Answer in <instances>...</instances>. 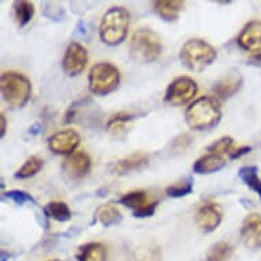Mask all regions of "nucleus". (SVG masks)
<instances>
[{"label": "nucleus", "instance_id": "nucleus-15", "mask_svg": "<svg viewBox=\"0 0 261 261\" xmlns=\"http://www.w3.org/2000/svg\"><path fill=\"white\" fill-rule=\"evenodd\" d=\"M238 44L245 51L258 52L261 49V22L252 21L245 26L238 36Z\"/></svg>", "mask_w": 261, "mask_h": 261}, {"label": "nucleus", "instance_id": "nucleus-27", "mask_svg": "<svg viewBox=\"0 0 261 261\" xmlns=\"http://www.w3.org/2000/svg\"><path fill=\"white\" fill-rule=\"evenodd\" d=\"M48 215L58 222H67L71 219V211L66 202L54 201L49 202L47 206Z\"/></svg>", "mask_w": 261, "mask_h": 261}, {"label": "nucleus", "instance_id": "nucleus-4", "mask_svg": "<svg viewBox=\"0 0 261 261\" xmlns=\"http://www.w3.org/2000/svg\"><path fill=\"white\" fill-rule=\"evenodd\" d=\"M0 90L6 103L11 108H22L30 100L32 84L23 74L9 71L2 74Z\"/></svg>", "mask_w": 261, "mask_h": 261}, {"label": "nucleus", "instance_id": "nucleus-12", "mask_svg": "<svg viewBox=\"0 0 261 261\" xmlns=\"http://www.w3.org/2000/svg\"><path fill=\"white\" fill-rule=\"evenodd\" d=\"M241 240L248 249L256 250L261 248V216L250 214L246 216L241 227Z\"/></svg>", "mask_w": 261, "mask_h": 261}, {"label": "nucleus", "instance_id": "nucleus-36", "mask_svg": "<svg viewBox=\"0 0 261 261\" xmlns=\"http://www.w3.org/2000/svg\"><path fill=\"white\" fill-rule=\"evenodd\" d=\"M51 261H60V260H51Z\"/></svg>", "mask_w": 261, "mask_h": 261}, {"label": "nucleus", "instance_id": "nucleus-35", "mask_svg": "<svg viewBox=\"0 0 261 261\" xmlns=\"http://www.w3.org/2000/svg\"><path fill=\"white\" fill-rule=\"evenodd\" d=\"M0 122H2V130H0V134H2V137H5V133H6V118H5V114H3V112L0 114Z\"/></svg>", "mask_w": 261, "mask_h": 261}, {"label": "nucleus", "instance_id": "nucleus-11", "mask_svg": "<svg viewBox=\"0 0 261 261\" xmlns=\"http://www.w3.org/2000/svg\"><path fill=\"white\" fill-rule=\"evenodd\" d=\"M63 172L70 179H81L84 176L89 174L92 167V160L89 154L85 152H74L64 159L63 162Z\"/></svg>", "mask_w": 261, "mask_h": 261}, {"label": "nucleus", "instance_id": "nucleus-28", "mask_svg": "<svg viewBox=\"0 0 261 261\" xmlns=\"http://www.w3.org/2000/svg\"><path fill=\"white\" fill-rule=\"evenodd\" d=\"M232 146H234V140L231 137H227L226 136V137L219 138L215 142H212L208 146V152L222 156L223 153H230L232 150Z\"/></svg>", "mask_w": 261, "mask_h": 261}, {"label": "nucleus", "instance_id": "nucleus-8", "mask_svg": "<svg viewBox=\"0 0 261 261\" xmlns=\"http://www.w3.org/2000/svg\"><path fill=\"white\" fill-rule=\"evenodd\" d=\"M119 204L127 206L133 211L134 218H149L154 214L159 201L153 200L149 194L144 190L126 193L123 197L119 198Z\"/></svg>", "mask_w": 261, "mask_h": 261}, {"label": "nucleus", "instance_id": "nucleus-22", "mask_svg": "<svg viewBox=\"0 0 261 261\" xmlns=\"http://www.w3.org/2000/svg\"><path fill=\"white\" fill-rule=\"evenodd\" d=\"M14 14H15L18 25L23 28L32 21V18L35 15V5L26 0L14 2Z\"/></svg>", "mask_w": 261, "mask_h": 261}, {"label": "nucleus", "instance_id": "nucleus-16", "mask_svg": "<svg viewBox=\"0 0 261 261\" xmlns=\"http://www.w3.org/2000/svg\"><path fill=\"white\" fill-rule=\"evenodd\" d=\"M242 75L240 73L226 74L224 77L220 78L218 82H215L214 93L220 100H227L232 97L238 90L242 88Z\"/></svg>", "mask_w": 261, "mask_h": 261}, {"label": "nucleus", "instance_id": "nucleus-13", "mask_svg": "<svg viewBox=\"0 0 261 261\" xmlns=\"http://www.w3.org/2000/svg\"><path fill=\"white\" fill-rule=\"evenodd\" d=\"M222 218V208L215 202H206L198 208L197 214H196V223L201 231L212 232L219 227Z\"/></svg>", "mask_w": 261, "mask_h": 261}, {"label": "nucleus", "instance_id": "nucleus-14", "mask_svg": "<svg viewBox=\"0 0 261 261\" xmlns=\"http://www.w3.org/2000/svg\"><path fill=\"white\" fill-rule=\"evenodd\" d=\"M150 162V156L148 153H133L127 158L116 160L110 164V172L114 175H126L132 171H138L141 168L146 167Z\"/></svg>", "mask_w": 261, "mask_h": 261}, {"label": "nucleus", "instance_id": "nucleus-33", "mask_svg": "<svg viewBox=\"0 0 261 261\" xmlns=\"http://www.w3.org/2000/svg\"><path fill=\"white\" fill-rule=\"evenodd\" d=\"M249 64H252V66H256V67H261V52H253L252 55L249 56L248 59Z\"/></svg>", "mask_w": 261, "mask_h": 261}, {"label": "nucleus", "instance_id": "nucleus-17", "mask_svg": "<svg viewBox=\"0 0 261 261\" xmlns=\"http://www.w3.org/2000/svg\"><path fill=\"white\" fill-rule=\"evenodd\" d=\"M226 160L220 154L208 153L197 159L193 164V171L196 174H212L222 170L226 166Z\"/></svg>", "mask_w": 261, "mask_h": 261}, {"label": "nucleus", "instance_id": "nucleus-23", "mask_svg": "<svg viewBox=\"0 0 261 261\" xmlns=\"http://www.w3.org/2000/svg\"><path fill=\"white\" fill-rule=\"evenodd\" d=\"M134 118H136V114H132V112H118L108 119L107 130L112 134H120L126 130V126Z\"/></svg>", "mask_w": 261, "mask_h": 261}, {"label": "nucleus", "instance_id": "nucleus-29", "mask_svg": "<svg viewBox=\"0 0 261 261\" xmlns=\"http://www.w3.org/2000/svg\"><path fill=\"white\" fill-rule=\"evenodd\" d=\"M5 197L10 201L15 202L17 205H23L26 202H32V204L36 202L35 198L23 190H9V192L5 193Z\"/></svg>", "mask_w": 261, "mask_h": 261}, {"label": "nucleus", "instance_id": "nucleus-9", "mask_svg": "<svg viewBox=\"0 0 261 261\" xmlns=\"http://www.w3.org/2000/svg\"><path fill=\"white\" fill-rule=\"evenodd\" d=\"M88 64V51L82 47L81 44L71 43L66 49L63 56V71L69 77L78 75L84 71Z\"/></svg>", "mask_w": 261, "mask_h": 261}, {"label": "nucleus", "instance_id": "nucleus-7", "mask_svg": "<svg viewBox=\"0 0 261 261\" xmlns=\"http://www.w3.org/2000/svg\"><path fill=\"white\" fill-rule=\"evenodd\" d=\"M197 92L198 86L194 80L189 77H179L168 85L164 99L171 106H185L194 99Z\"/></svg>", "mask_w": 261, "mask_h": 261}, {"label": "nucleus", "instance_id": "nucleus-19", "mask_svg": "<svg viewBox=\"0 0 261 261\" xmlns=\"http://www.w3.org/2000/svg\"><path fill=\"white\" fill-rule=\"evenodd\" d=\"M94 220H97L104 227H111L122 222V214H120V211L115 205L106 204V205L99 206L96 210V212H94Z\"/></svg>", "mask_w": 261, "mask_h": 261}, {"label": "nucleus", "instance_id": "nucleus-31", "mask_svg": "<svg viewBox=\"0 0 261 261\" xmlns=\"http://www.w3.org/2000/svg\"><path fill=\"white\" fill-rule=\"evenodd\" d=\"M193 138L189 133L179 134L178 137L172 141V152L174 153H182L185 150L188 149L189 146L192 145Z\"/></svg>", "mask_w": 261, "mask_h": 261}, {"label": "nucleus", "instance_id": "nucleus-25", "mask_svg": "<svg viewBox=\"0 0 261 261\" xmlns=\"http://www.w3.org/2000/svg\"><path fill=\"white\" fill-rule=\"evenodd\" d=\"M232 256V246L228 242H218L206 253V261H228Z\"/></svg>", "mask_w": 261, "mask_h": 261}, {"label": "nucleus", "instance_id": "nucleus-20", "mask_svg": "<svg viewBox=\"0 0 261 261\" xmlns=\"http://www.w3.org/2000/svg\"><path fill=\"white\" fill-rule=\"evenodd\" d=\"M106 248L100 242H90L81 246L78 252V261H106Z\"/></svg>", "mask_w": 261, "mask_h": 261}, {"label": "nucleus", "instance_id": "nucleus-3", "mask_svg": "<svg viewBox=\"0 0 261 261\" xmlns=\"http://www.w3.org/2000/svg\"><path fill=\"white\" fill-rule=\"evenodd\" d=\"M130 25V14L124 7H111L100 23V39L107 45H118L126 39Z\"/></svg>", "mask_w": 261, "mask_h": 261}, {"label": "nucleus", "instance_id": "nucleus-1", "mask_svg": "<svg viewBox=\"0 0 261 261\" xmlns=\"http://www.w3.org/2000/svg\"><path fill=\"white\" fill-rule=\"evenodd\" d=\"M220 118L222 110L219 101L211 96H202L200 99L194 100L185 112L188 126L197 132L214 128L220 122Z\"/></svg>", "mask_w": 261, "mask_h": 261}, {"label": "nucleus", "instance_id": "nucleus-18", "mask_svg": "<svg viewBox=\"0 0 261 261\" xmlns=\"http://www.w3.org/2000/svg\"><path fill=\"white\" fill-rule=\"evenodd\" d=\"M154 10L160 17L167 22L178 19L180 11L184 9V2L180 0H158L154 2Z\"/></svg>", "mask_w": 261, "mask_h": 261}, {"label": "nucleus", "instance_id": "nucleus-32", "mask_svg": "<svg viewBox=\"0 0 261 261\" xmlns=\"http://www.w3.org/2000/svg\"><path fill=\"white\" fill-rule=\"evenodd\" d=\"M252 150L250 146H240V148H232V150L228 153V158L230 159H238L244 154L249 153Z\"/></svg>", "mask_w": 261, "mask_h": 261}, {"label": "nucleus", "instance_id": "nucleus-21", "mask_svg": "<svg viewBox=\"0 0 261 261\" xmlns=\"http://www.w3.org/2000/svg\"><path fill=\"white\" fill-rule=\"evenodd\" d=\"M238 176L246 186L256 192L261 198V179L258 178V168L256 166H244L240 168Z\"/></svg>", "mask_w": 261, "mask_h": 261}, {"label": "nucleus", "instance_id": "nucleus-2", "mask_svg": "<svg viewBox=\"0 0 261 261\" xmlns=\"http://www.w3.org/2000/svg\"><path fill=\"white\" fill-rule=\"evenodd\" d=\"M162 40L158 33L146 28L136 30L130 39V45H128L132 59L142 64L154 62L162 54Z\"/></svg>", "mask_w": 261, "mask_h": 261}, {"label": "nucleus", "instance_id": "nucleus-5", "mask_svg": "<svg viewBox=\"0 0 261 261\" xmlns=\"http://www.w3.org/2000/svg\"><path fill=\"white\" fill-rule=\"evenodd\" d=\"M218 56V52L211 44L201 39H190L180 49L182 63L192 71H202Z\"/></svg>", "mask_w": 261, "mask_h": 261}, {"label": "nucleus", "instance_id": "nucleus-34", "mask_svg": "<svg viewBox=\"0 0 261 261\" xmlns=\"http://www.w3.org/2000/svg\"><path fill=\"white\" fill-rule=\"evenodd\" d=\"M39 133H41V126H40L39 123L33 124V126L30 127L29 134H32V136H36V134H39Z\"/></svg>", "mask_w": 261, "mask_h": 261}, {"label": "nucleus", "instance_id": "nucleus-6", "mask_svg": "<svg viewBox=\"0 0 261 261\" xmlns=\"http://www.w3.org/2000/svg\"><path fill=\"white\" fill-rule=\"evenodd\" d=\"M120 73L118 67L108 62L94 64L89 71V90L96 96H106L118 89Z\"/></svg>", "mask_w": 261, "mask_h": 261}, {"label": "nucleus", "instance_id": "nucleus-26", "mask_svg": "<svg viewBox=\"0 0 261 261\" xmlns=\"http://www.w3.org/2000/svg\"><path fill=\"white\" fill-rule=\"evenodd\" d=\"M193 192V178L192 176H186L184 179H180L179 182H176L174 185H170L168 188H166V194L168 197L172 198H180L188 196Z\"/></svg>", "mask_w": 261, "mask_h": 261}, {"label": "nucleus", "instance_id": "nucleus-30", "mask_svg": "<svg viewBox=\"0 0 261 261\" xmlns=\"http://www.w3.org/2000/svg\"><path fill=\"white\" fill-rule=\"evenodd\" d=\"M162 260V254L159 248H142L136 253V261H160Z\"/></svg>", "mask_w": 261, "mask_h": 261}, {"label": "nucleus", "instance_id": "nucleus-10", "mask_svg": "<svg viewBox=\"0 0 261 261\" xmlns=\"http://www.w3.org/2000/svg\"><path fill=\"white\" fill-rule=\"evenodd\" d=\"M80 134L73 130H62L49 138V149L56 154H73L80 145Z\"/></svg>", "mask_w": 261, "mask_h": 261}, {"label": "nucleus", "instance_id": "nucleus-24", "mask_svg": "<svg viewBox=\"0 0 261 261\" xmlns=\"http://www.w3.org/2000/svg\"><path fill=\"white\" fill-rule=\"evenodd\" d=\"M44 160L39 156H30L17 172H15V178L18 179H28L30 176L36 175L37 172L43 168Z\"/></svg>", "mask_w": 261, "mask_h": 261}]
</instances>
